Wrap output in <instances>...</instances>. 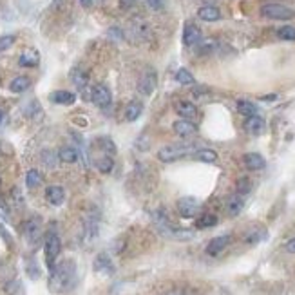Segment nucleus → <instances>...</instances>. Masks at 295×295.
Here are the masks:
<instances>
[{
    "label": "nucleus",
    "instance_id": "nucleus-1",
    "mask_svg": "<svg viewBox=\"0 0 295 295\" xmlns=\"http://www.w3.org/2000/svg\"><path fill=\"white\" fill-rule=\"evenodd\" d=\"M76 282V266L73 261H64L51 270V288L55 291H67Z\"/></svg>",
    "mask_w": 295,
    "mask_h": 295
},
{
    "label": "nucleus",
    "instance_id": "nucleus-2",
    "mask_svg": "<svg viewBox=\"0 0 295 295\" xmlns=\"http://www.w3.org/2000/svg\"><path fill=\"white\" fill-rule=\"evenodd\" d=\"M195 145L194 143H174V145H165L163 149L158 151V160L163 161V163H172L176 160H181V158L188 156V154H194Z\"/></svg>",
    "mask_w": 295,
    "mask_h": 295
},
{
    "label": "nucleus",
    "instance_id": "nucleus-3",
    "mask_svg": "<svg viewBox=\"0 0 295 295\" xmlns=\"http://www.w3.org/2000/svg\"><path fill=\"white\" fill-rule=\"evenodd\" d=\"M261 15L270 20H291L295 17V11L288 6L272 2V4H265L261 8Z\"/></svg>",
    "mask_w": 295,
    "mask_h": 295
},
{
    "label": "nucleus",
    "instance_id": "nucleus-4",
    "mask_svg": "<svg viewBox=\"0 0 295 295\" xmlns=\"http://www.w3.org/2000/svg\"><path fill=\"white\" fill-rule=\"evenodd\" d=\"M60 250H62L60 237H58L55 232H51V234L47 235V239H45V247H43V252H45V263H47L49 270L55 268V261H57L58 256H60Z\"/></svg>",
    "mask_w": 295,
    "mask_h": 295
},
{
    "label": "nucleus",
    "instance_id": "nucleus-5",
    "mask_svg": "<svg viewBox=\"0 0 295 295\" xmlns=\"http://www.w3.org/2000/svg\"><path fill=\"white\" fill-rule=\"evenodd\" d=\"M156 71L154 69H145L143 73H141V76H139V82H138V91L141 92V94L149 96L154 92V89H156Z\"/></svg>",
    "mask_w": 295,
    "mask_h": 295
},
{
    "label": "nucleus",
    "instance_id": "nucleus-6",
    "mask_svg": "<svg viewBox=\"0 0 295 295\" xmlns=\"http://www.w3.org/2000/svg\"><path fill=\"white\" fill-rule=\"evenodd\" d=\"M92 102H94L96 105L100 109H107L109 105H111V102H113V94H111V91H109L107 85H94L92 87Z\"/></svg>",
    "mask_w": 295,
    "mask_h": 295
},
{
    "label": "nucleus",
    "instance_id": "nucleus-7",
    "mask_svg": "<svg viewBox=\"0 0 295 295\" xmlns=\"http://www.w3.org/2000/svg\"><path fill=\"white\" fill-rule=\"evenodd\" d=\"M178 210L183 217H187L188 219V217L198 216V212L201 210V205L195 198H181V200L178 201Z\"/></svg>",
    "mask_w": 295,
    "mask_h": 295
},
{
    "label": "nucleus",
    "instance_id": "nucleus-8",
    "mask_svg": "<svg viewBox=\"0 0 295 295\" xmlns=\"http://www.w3.org/2000/svg\"><path fill=\"white\" fill-rule=\"evenodd\" d=\"M40 232H42V228H40V219H36V217H33V219L24 223V235H26V239L31 244H35L40 239Z\"/></svg>",
    "mask_w": 295,
    "mask_h": 295
},
{
    "label": "nucleus",
    "instance_id": "nucleus-9",
    "mask_svg": "<svg viewBox=\"0 0 295 295\" xmlns=\"http://www.w3.org/2000/svg\"><path fill=\"white\" fill-rule=\"evenodd\" d=\"M200 42H201L200 27L194 26V24H187L185 29H183V43L188 45V47H192V45H195V43H200Z\"/></svg>",
    "mask_w": 295,
    "mask_h": 295
},
{
    "label": "nucleus",
    "instance_id": "nucleus-10",
    "mask_svg": "<svg viewBox=\"0 0 295 295\" xmlns=\"http://www.w3.org/2000/svg\"><path fill=\"white\" fill-rule=\"evenodd\" d=\"M230 239H232L230 235H219V237H214L209 243V247H207V254H209V256H219V254L228 247Z\"/></svg>",
    "mask_w": 295,
    "mask_h": 295
},
{
    "label": "nucleus",
    "instance_id": "nucleus-11",
    "mask_svg": "<svg viewBox=\"0 0 295 295\" xmlns=\"http://www.w3.org/2000/svg\"><path fill=\"white\" fill-rule=\"evenodd\" d=\"M174 132L181 138H187V136H192L198 132V127L190 122V120H178L174 123Z\"/></svg>",
    "mask_w": 295,
    "mask_h": 295
},
{
    "label": "nucleus",
    "instance_id": "nucleus-12",
    "mask_svg": "<svg viewBox=\"0 0 295 295\" xmlns=\"http://www.w3.org/2000/svg\"><path fill=\"white\" fill-rule=\"evenodd\" d=\"M18 64H20L22 67H36V65L40 64L38 51H35V49H26V51L20 55V58H18Z\"/></svg>",
    "mask_w": 295,
    "mask_h": 295
},
{
    "label": "nucleus",
    "instance_id": "nucleus-13",
    "mask_svg": "<svg viewBox=\"0 0 295 295\" xmlns=\"http://www.w3.org/2000/svg\"><path fill=\"white\" fill-rule=\"evenodd\" d=\"M244 165L250 170H263L266 167V161L257 152H248L247 156H244Z\"/></svg>",
    "mask_w": 295,
    "mask_h": 295
},
{
    "label": "nucleus",
    "instance_id": "nucleus-14",
    "mask_svg": "<svg viewBox=\"0 0 295 295\" xmlns=\"http://www.w3.org/2000/svg\"><path fill=\"white\" fill-rule=\"evenodd\" d=\"M243 207H244V200L241 194H234L232 198H228V201H226V212L230 214L232 217L239 216L241 210H243Z\"/></svg>",
    "mask_w": 295,
    "mask_h": 295
},
{
    "label": "nucleus",
    "instance_id": "nucleus-15",
    "mask_svg": "<svg viewBox=\"0 0 295 295\" xmlns=\"http://www.w3.org/2000/svg\"><path fill=\"white\" fill-rule=\"evenodd\" d=\"M45 198H47V201L51 205L60 207V205L64 203V200H65V192H64V188L62 187L53 185V187H47V190H45Z\"/></svg>",
    "mask_w": 295,
    "mask_h": 295
},
{
    "label": "nucleus",
    "instance_id": "nucleus-16",
    "mask_svg": "<svg viewBox=\"0 0 295 295\" xmlns=\"http://www.w3.org/2000/svg\"><path fill=\"white\" fill-rule=\"evenodd\" d=\"M49 98H51V102H55L58 105H73L76 102V94L71 91H55L51 92Z\"/></svg>",
    "mask_w": 295,
    "mask_h": 295
},
{
    "label": "nucleus",
    "instance_id": "nucleus-17",
    "mask_svg": "<svg viewBox=\"0 0 295 295\" xmlns=\"http://www.w3.org/2000/svg\"><path fill=\"white\" fill-rule=\"evenodd\" d=\"M198 17L205 22H217L221 18V11H219L216 6H203V8H200V11H198Z\"/></svg>",
    "mask_w": 295,
    "mask_h": 295
},
{
    "label": "nucleus",
    "instance_id": "nucleus-18",
    "mask_svg": "<svg viewBox=\"0 0 295 295\" xmlns=\"http://www.w3.org/2000/svg\"><path fill=\"white\" fill-rule=\"evenodd\" d=\"M176 111H178V114L183 120H190V122L198 116V109H195V105L190 104V102H179Z\"/></svg>",
    "mask_w": 295,
    "mask_h": 295
},
{
    "label": "nucleus",
    "instance_id": "nucleus-19",
    "mask_svg": "<svg viewBox=\"0 0 295 295\" xmlns=\"http://www.w3.org/2000/svg\"><path fill=\"white\" fill-rule=\"evenodd\" d=\"M94 165H96V169L100 170L102 174H109L111 170H113V167H114L113 156H109V154L102 152V156L94 158Z\"/></svg>",
    "mask_w": 295,
    "mask_h": 295
},
{
    "label": "nucleus",
    "instance_id": "nucleus-20",
    "mask_svg": "<svg viewBox=\"0 0 295 295\" xmlns=\"http://www.w3.org/2000/svg\"><path fill=\"white\" fill-rule=\"evenodd\" d=\"M244 127H247V130L250 134H261V132L265 130V120L261 116H257V114L256 116H248Z\"/></svg>",
    "mask_w": 295,
    "mask_h": 295
},
{
    "label": "nucleus",
    "instance_id": "nucleus-21",
    "mask_svg": "<svg viewBox=\"0 0 295 295\" xmlns=\"http://www.w3.org/2000/svg\"><path fill=\"white\" fill-rule=\"evenodd\" d=\"M94 270L96 272H104V274H113L114 266H113V263H111V259H109V256L100 254L94 261Z\"/></svg>",
    "mask_w": 295,
    "mask_h": 295
},
{
    "label": "nucleus",
    "instance_id": "nucleus-22",
    "mask_svg": "<svg viewBox=\"0 0 295 295\" xmlns=\"http://www.w3.org/2000/svg\"><path fill=\"white\" fill-rule=\"evenodd\" d=\"M71 80H73V83L76 85V89H80V91H83L87 87V83H89V76H87V73L82 67H78V69H74L73 73H71Z\"/></svg>",
    "mask_w": 295,
    "mask_h": 295
},
{
    "label": "nucleus",
    "instance_id": "nucleus-23",
    "mask_svg": "<svg viewBox=\"0 0 295 295\" xmlns=\"http://www.w3.org/2000/svg\"><path fill=\"white\" fill-rule=\"evenodd\" d=\"M141 111H143V105L139 102H130L125 107V118L127 122H136L139 116H141Z\"/></svg>",
    "mask_w": 295,
    "mask_h": 295
},
{
    "label": "nucleus",
    "instance_id": "nucleus-24",
    "mask_svg": "<svg viewBox=\"0 0 295 295\" xmlns=\"http://www.w3.org/2000/svg\"><path fill=\"white\" fill-rule=\"evenodd\" d=\"M31 87V80L27 78V76H17V78L13 80V82L9 83V91L11 92H24L27 91Z\"/></svg>",
    "mask_w": 295,
    "mask_h": 295
},
{
    "label": "nucleus",
    "instance_id": "nucleus-25",
    "mask_svg": "<svg viewBox=\"0 0 295 295\" xmlns=\"http://www.w3.org/2000/svg\"><path fill=\"white\" fill-rule=\"evenodd\" d=\"M94 145H98V147H100V151L105 152V154H109V156H114V154H116V145H114L113 139L107 138V136H104V138H98L94 141Z\"/></svg>",
    "mask_w": 295,
    "mask_h": 295
},
{
    "label": "nucleus",
    "instance_id": "nucleus-26",
    "mask_svg": "<svg viewBox=\"0 0 295 295\" xmlns=\"http://www.w3.org/2000/svg\"><path fill=\"white\" fill-rule=\"evenodd\" d=\"M58 160L64 161V163H74L78 160V151L73 147H62L58 151Z\"/></svg>",
    "mask_w": 295,
    "mask_h": 295
},
{
    "label": "nucleus",
    "instance_id": "nucleus-27",
    "mask_svg": "<svg viewBox=\"0 0 295 295\" xmlns=\"http://www.w3.org/2000/svg\"><path fill=\"white\" fill-rule=\"evenodd\" d=\"M194 158L200 161H205V163H214V161L217 160V154L212 149H198V151L194 152Z\"/></svg>",
    "mask_w": 295,
    "mask_h": 295
},
{
    "label": "nucleus",
    "instance_id": "nucleus-28",
    "mask_svg": "<svg viewBox=\"0 0 295 295\" xmlns=\"http://www.w3.org/2000/svg\"><path fill=\"white\" fill-rule=\"evenodd\" d=\"M26 185L29 188L40 187V185H42V174H40L36 169H31L29 172L26 174Z\"/></svg>",
    "mask_w": 295,
    "mask_h": 295
},
{
    "label": "nucleus",
    "instance_id": "nucleus-29",
    "mask_svg": "<svg viewBox=\"0 0 295 295\" xmlns=\"http://www.w3.org/2000/svg\"><path fill=\"white\" fill-rule=\"evenodd\" d=\"M237 111L244 116H256L257 114V107L252 104V102H247V100H239L237 102Z\"/></svg>",
    "mask_w": 295,
    "mask_h": 295
},
{
    "label": "nucleus",
    "instance_id": "nucleus-30",
    "mask_svg": "<svg viewBox=\"0 0 295 295\" xmlns=\"http://www.w3.org/2000/svg\"><path fill=\"white\" fill-rule=\"evenodd\" d=\"M176 82L181 83V85H192V83L195 82V78L192 76V73L188 69H179L178 73H176Z\"/></svg>",
    "mask_w": 295,
    "mask_h": 295
},
{
    "label": "nucleus",
    "instance_id": "nucleus-31",
    "mask_svg": "<svg viewBox=\"0 0 295 295\" xmlns=\"http://www.w3.org/2000/svg\"><path fill=\"white\" fill-rule=\"evenodd\" d=\"M216 225H217V217L214 216V214H205V216H201L200 219H198V223H195L198 228H210V226H216Z\"/></svg>",
    "mask_w": 295,
    "mask_h": 295
},
{
    "label": "nucleus",
    "instance_id": "nucleus-32",
    "mask_svg": "<svg viewBox=\"0 0 295 295\" xmlns=\"http://www.w3.org/2000/svg\"><path fill=\"white\" fill-rule=\"evenodd\" d=\"M277 36L281 40H288V42H295V27L284 26L277 31Z\"/></svg>",
    "mask_w": 295,
    "mask_h": 295
},
{
    "label": "nucleus",
    "instance_id": "nucleus-33",
    "mask_svg": "<svg viewBox=\"0 0 295 295\" xmlns=\"http://www.w3.org/2000/svg\"><path fill=\"white\" fill-rule=\"evenodd\" d=\"M252 190V183H250V179L248 178H241L237 181V194H241V195H244V194H248V192Z\"/></svg>",
    "mask_w": 295,
    "mask_h": 295
},
{
    "label": "nucleus",
    "instance_id": "nucleus-34",
    "mask_svg": "<svg viewBox=\"0 0 295 295\" xmlns=\"http://www.w3.org/2000/svg\"><path fill=\"white\" fill-rule=\"evenodd\" d=\"M15 43V36L13 35H4L0 36V53L6 51V49H9L11 45Z\"/></svg>",
    "mask_w": 295,
    "mask_h": 295
},
{
    "label": "nucleus",
    "instance_id": "nucleus-35",
    "mask_svg": "<svg viewBox=\"0 0 295 295\" xmlns=\"http://www.w3.org/2000/svg\"><path fill=\"white\" fill-rule=\"evenodd\" d=\"M42 161L47 167H51V169L55 167V163H57V161H55V154H53V152H49V151H43L42 152Z\"/></svg>",
    "mask_w": 295,
    "mask_h": 295
},
{
    "label": "nucleus",
    "instance_id": "nucleus-36",
    "mask_svg": "<svg viewBox=\"0 0 295 295\" xmlns=\"http://www.w3.org/2000/svg\"><path fill=\"white\" fill-rule=\"evenodd\" d=\"M147 2V6L151 9H154V11H160V9L165 8V0H145Z\"/></svg>",
    "mask_w": 295,
    "mask_h": 295
},
{
    "label": "nucleus",
    "instance_id": "nucleus-37",
    "mask_svg": "<svg viewBox=\"0 0 295 295\" xmlns=\"http://www.w3.org/2000/svg\"><path fill=\"white\" fill-rule=\"evenodd\" d=\"M27 274H29V277H31V279H38V277H40V270H38V266H36L35 263H29V265H27Z\"/></svg>",
    "mask_w": 295,
    "mask_h": 295
},
{
    "label": "nucleus",
    "instance_id": "nucleus-38",
    "mask_svg": "<svg viewBox=\"0 0 295 295\" xmlns=\"http://www.w3.org/2000/svg\"><path fill=\"white\" fill-rule=\"evenodd\" d=\"M109 36H114V40H122V38H123L122 31L116 29V27H113V29H109Z\"/></svg>",
    "mask_w": 295,
    "mask_h": 295
},
{
    "label": "nucleus",
    "instance_id": "nucleus-39",
    "mask_svg": "<svg viewBox=\"0 0 295 295\" xmlns=\"http://www.w3.org/2000/svg\"><path fill=\"white\" fill-rule=\"evenodd\" d=\"M0 235H2V237L6 239V243H8V244H13V239H11V235H9L8 232H6V228L2 225H0Z\"/></svg>",
    "mask_w": 295,
    "mask_h": 295
},
{
    "label": "nucleus",
    "instance_id": "nucleus-40",
    "mask_svg": "<svg viewBox=\"0 0 295 295\" xmlns=\"http://www.w3.org/2000/svg\"><path fill=\"white\" fill-rule=\"evenodd\" d=\"M286 252H290V254H295V237L293 239H290V241H288L286 243Z\"/></svg>",
    "mask_w": 295,
    "mask_h": 295
},
{
    "label": "nucleus",
    "instance_id": "nucleus-41",
    "mask_svg": "<svg viewBox=\"0 0 295 295\" xmlns=\"http://www.w3.org/2000/svg\"><path fill=\"white\" fill-rule=\"evenodd\" d=\"M136 0H120V6L122 8H130V6H134Z\"/></svg>",
    "mask_w": 295,
    "mask_h": 295
},
{
    "label": "nucleus",
    "instance_id": "nucleus-42",
    "mask_svg": "<svg viewBox=\"0 0 295 295\" xmlns=\"http://www.w3.org/2000/svg\"><path fill=\"white\" fill-rule=\"evenodd\" d=\"M80 4H82L83 8H91V6H92V0H80Z\"/></svg>",
    "mask_w": 295,
    "mask_h": 295
},
{
    "label": "nucleus",
    "instance_id": "nucleus-43",
    "mask_svg": "<svg viewBox=\"0 0 295 295\" xmlns=\"http://www.w3.org/2000/svg\"><path fill=\"white\" fill-rule=\"evenodd\" d=\"M2 120H4V111L0 109V123H2Z\"/></svg>",
    "mask_w": 295,
    "mask_h": 295
},
{
    "label": "nucleus",
    "instance_id": "nucleus-44",
    "mask_svg": "<svg viewBox=\"0 0 295 295\" xmlns=\"http://www.w3.org/2000/svg\"><path fill=\"white\" fill-rule=\"evenodd\" d=\"M172 295H178V293H172Z\"/></svg>",
    "mask_w": 295,
    "mask_h": 295
}]
</instances>
